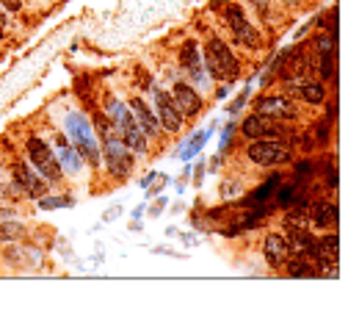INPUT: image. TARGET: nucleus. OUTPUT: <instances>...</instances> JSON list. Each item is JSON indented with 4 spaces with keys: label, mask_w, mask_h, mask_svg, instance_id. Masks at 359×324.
I'll use <instances>...</instances> for the list:
<instances>
[{
    "label": "nucleus",
    "mask_w": 359,
    "mask_h": 324,
    "mask_svg": "<svg viewBox=\"0 0 359 324\" xmlns=\"http://www.w3.org/2000/svg\"><path fill=\"white\" fill-rule=\"evenodd\" d=\"M64 131H67V139L72 142V147L77 150V156L91 166H100V145H97V133L89 122V117L83 111H70L64 117Z\"/></svg>",
    "instance_id": "obj_1"
},
{
    "label": "nucleus",
    "mask_w": 359,
    "mask_h": 324,
    "mask_svg": "<svg viewBox=\"0 0 359 324\" xmlns=\"http://www.w3.org/2000/svg\"><path fill=\"white\" fill-rule=\"evenodd\" d=\"M240 133L252 142V139H280L282 136V122L268 119L263 114H249L240 122Z\"/></svg>",
    "instance_id": "obj_12"
},
{
    "label": "nucleus",
    "mask_w": 359,
    "mask_h": 324,
    "mask_svg": "<svg viewBox=\"0 0 359 324\" xmlns=\"http://www.w3.org/2000/svg\"><path fill=\"white\" fill-rule=\"evenodd\" d=\"M11 186H14L17 194L33 197V200L45 197L47 189H50V183H47L31 163H25V161H14V166H11Z\"/></svg>",
    "instance_id": "obj_5"
},
{
    "label": "nucleus",
    "mask_w": 359,
    "mask_h": 324,
    "mask_svg": "<svg viewBox=\"0 0 359 324\" xmlns=\"http://www.w3.org/2000/svg\"><path fill=\"white\" fill-rule=\"evenodd\" d=\"M335 67H337V53H323L321 64H318L321 81H335Z\"/></svg>",
    "instance_id": "obj_25"
},
{
    "label": "nucleus",
    "mask_w": 359,
    "mask_h": 324,
    "mask_svg": "<svg viewBox=\"0 0 359 324\" xmlns=\"http://www.w3.org/2000/svg\"><path fill=\"white\" fill-rule=\"evenodd\" d=\"M130 111H133V117H136V122H139V128H142V133L146 139H158L160 136L163 128H160L155 111H149V105L144 103L142 97H133L130 100Z\"/></svg>",
    "instance_id": "obj_17"
},
{
    "label": "nucleus",
    "mask_w": 359,
    "mask_h": 324,
    "mask_svg": "<svg viewBox=\"0 0 359 324\" xmlns=\"http://www.w3.org/2000/svg\"><path fill=\"white\" fill-rule=\"evenodd\" d=\"M246 156L257 166H280L290 161V147L280 139H252Z\"/></svg>",
    "instance_id": "obj_6"
},
{
    "label": "nucleus",
    "mask_w": 359,
    "mask_h": 324,
    "mask_svg": "<svg viewBox=\"0 0 359 324\" xmlns=\"http://www.w3.org/2000/svg\"><path fill=\"white\" fill-rule=\"evenodd\" d=\"M290 255V244H287L285 233H268L266 242H263V258L271 269H282Z\"/></svg>",
    "instance_id": "obj_16"
},
{
    "label": "nucleus",
    "mask_w": 359,
    "mask_h": 324,
    "mask_svg": "<svg viewBox=\"0 0 359 324\" xmlns=\"http://www.w3.org/2000/svg\"><path fill=\"white\" fill-rule=\"evenodd\" d=\"M315 50H318V56H323V53H335L337 50V34H318L315 36Z\"/></svg>",
    "instance_id": "obj_26"
},
{
    "label": "nucleus",
    "mask_w": 359,
    "mask_h": 324,
    "mask_svg": "<svg viewBox=\"0 0 359 324\" xmlns=\"http://www.w3.org/2000/svg\"><path fill=\"white\" fill-rule=\"evenodd\" d=\"M0 6H6L8 11H20V6H22V3H20V0H0Z\"/></svg>",
    "instance_id": "obj_37"
},
{
    "label": "nucleus",
    "mask_w": 359,
    "mask_h": 324,
    "mask_svg": "<svg viewBox=\"0 0 359 324\" xmlns=\"http://www.w3.org/2000/svg\"><path fill=\"white\" fill-rule=\"evenodd\" d=\"M56 159H59V166H61V172L64 175H70V177H77L80 172H83V159L77 156V150L70 145V139L67 136H56Z\"/></svg>",
    "instance_id": "obj_15"
},
{
    "label": "nucleus",
    "mask_w": 359,
    "mask_h": 324,
    "mask_svg": "<svg viewBox=\"0 0 359 324\" xmlns=\"http://www.w3.org/2000/svg\"><path fill=\"white\" fill-rule=\"evenodd\" d=\"M329 128H332V122H329V119L318 122V145H326V142H329V133H332Z\"/></svg>",
    "instance_id": "obj_33"
},
{
    "label": "nucleus",
    "mask_w": 359,
    "mask_h": 324,
    "mask_svg": "<svg viewBox=\"0 0 359 324\" xmlns=\"http://www.w3.org/2000/svg\"><path fill=\"white\" fill-rule=\"evenodd\" d=\"M155 117H158L163 131H169V133H180L183 131V114L177 111V105L171 100V91L155 89Z\"/></svg>",
    "instance_id": "obj_10"
},
{
    "label": "nucleus",
    "mask_w": 359,
    "mask_h": 324,
    "mask_svg": "<svg viewBox=\"0 0 359 324\" xmlns=\"http://www.w3.org/2000/svg\"><path fill=\"white\" fill-rule=\"evenodd\" d=\"M194 172H197V175H194V183L199 186V183H202V175H205V163H199V166H197Z\"/></svg>",
    "instance_id": "obj_38"
},
{
    "label": "nucleus",
    "mask_w": 359,
    "mask_h": 324,
    "mask_svg": "<svg viewBox=\"0 0 359 324\" xmlns=\"http://www.w3.org/2000/svg\"><path fill=\"white\" fill-rule=\"evenodd\" d=\"M238 131V125L235 122H229L227 128H224V133H221V145H218V153H227V147H229V142H232V133Z\"/></svg>",
    "instance_id": "obj_30"
},
{
    "label": "nucleus",
    "mask_w": 359,
    "mask_h": 324,
    "mask_svg": "<svg viewBox=\"0 0 359 324\" xmlns=\"http://www.w3.org/2000/svg\"><path fill=\"white\" fill-rule=\"evenodd\" d=\"M310 219L321 230H335L337 222H340V208H337L335 200H315L312 208H310Z\"/></svg>",
    "instance_id": "obj_14"
},
{
    "label": "nucleus",
    "mask_w": 359,
    "mask_h": 324,
    "mask_svg": "<svg viewBox=\"0 0 359 324\" xmlns=\"http://www.w3.org/2000/svg\"><path fill=\"white\" fill-rule=\"evenodd\" d=\"M25 225L14 216H6L0 219V244H14V242H22L25 239Z\"/></svg>",
    "instance_id": "obj_22"
},
{
    "label": "nucleus",
    "mask_w": 359,
    "mask_h": 324,
    "mask_svg": "<svg viewBox=\"0 0 359 324\" xmlns=\"http://www.w3.org/2000/svg\"><path fill=\"white\" fill-rule=\"evenodd\" d=\"M171 100H174V105H177V111L183 114V119L188 117V119H194V117H199L202 114V108H205V100H202V94L191 86V83H174L171 86Z\"/></svg>",
    "instance_id": "obj_11"
},
{
    "label": "nucleus",
    "mask_w": 359,
    "mask_h": 324,
    "mask_svg": "<svg viewBox=\"0 0 359 324\" xmlns=\"http://www.w3.org/2000/svg\"><path fill=\"white\" fill-rule=\"evenodd\" d=\"M326 183H329V189H332V191L337 189V169H335V166L329 169V175H326Z\"/></svg>",
    "instance_id": "obj_35"
},
{
    "label": "nucleus",
    "mask_w": 359,
    "mask_h": 324,
    "mask_svg": "<svg viewBox=\"0 0 359 324\" xmlns=\"http://www.w3.org/2000/svg\"><path fill=\"white\" fill-rule=\"evenodd\" d=\"M180 64H183V70H188L191 75H197L199 78V86H205L202 83V59H199V45H197V39H188V42H183V47H180Z\"/></svg>",
    "instance_id": "obj_19"
},
{
    "label": "nucleus",
    "mask_w": 359,
    "mask_h": 324,
    "mask_svg": "<svg viewBox=\"0 0 359 324\" xmlns=\"http://www.w3.org/2000/svg\"><path fill=\"white\" fill-rule=\"evenodd\" d=\"M94 125H97L94 133H97L100 139H108V136H111V119H108V114H97V117H94Z\"/></svg>",
    "instance_id": "obj_28"
},
{
    "label": "nucleus",
    "mask_w": 359,
    "mask_h": 324,
    "mask_svg": "<svg viewBox=\"0 0 359 324\" xmlns=\"http://www.w3.org/2000/svg\"><path fill=\"white\" fill-rule=\"evenodd\" d=\"M277 67H280V78H285V81H298V78L307 73V53H304L301 47H287V50L280 53Z\"/></svg>",
    "instance_id": "obj_13"
},
{
    "label": "nucleus",
    "mask_w": 359,
    "mask_h": 324,
    "mask_svg": "<svg viewBox=\"0 0 359 324\" xmlns=\"http://www.w3.org/2000/svg\"><path fill=\"white\" fill-rule=\"evenodd\" d=\"M72 205H75V200H72V197H67V194H64V197H47V194H45V197H39V208H42V211H53V208H72Z\"/></svg>",
    "instance_id": "obj_27"
},
{
    "label": "nucleus",
    "mask_w": 359,
    "mask_h": 324,
    "mask_svg": "<svg viewBox=\"0 0 359 324\" xmlns=\"http://www.w3.org/2000/svg\"><path fill=\"white\" fill-rule=\"evenodd\" d=\"M296 91H298V97L307 103V105H321L323 100H326V89H323V83L321 81H298L296 86Z\"/></svg>",
    "instance_id": "obj_20"
},
{
    "label": "nucleus",
    "mask_w": 359,
    "mask_h": 324,
    "mask_svg": "<svg viewBox=\"0 0 359 324\" xmlns=\"http://www.w3.org/2000/svg\"><path fill=\"white\" fill-rule=\"evenodd\" d=\"M108 119H111V128H116L119 139H122L136 156H144V153H146V136L142 133V128H139V122H136L130 105L114 100V103L108 105Z\"/></svg>",
    "instance_id": "obj_3"
},
{
    "label": "nucleus",
    "mask_w": 359,
    "mask_h": 324,
    "mask_svg": "<svg viewBox=\"0 0 359 324\" xmlns=\"http://www.w3.org/2000/svg\"><path fill=\"white\" fill-rule=\"evenodd\" d=\"M25 153H28V163H31L47 183H61L64 172H61V166H59V159H56L53 147H50L42 136H31V139L25 142Z\"/></svg>",
    "instance_id": "obj_4"
},
{
    "label": "nucleus",
    "mask_w": 359,
    "mask_h": 324,
    "mask_svg": "<svg viewBox=\"0 0 359 324\" xmlns=\"http://www.w3.org/2000/svg\"><path fill=\"white\" fill-rule=\"evenodd\" d=\"M280 186H282V175H274V177H268L263 186H257V189L252 191V197H246L240 205H260V202H266Z\"/></svg>",
    "instance_id": "obj_23"
},
{
    "label": "nucleus",
    "mask_w": 359,
    "mask_h": 324,
    "mask_svg": "<svg viewBox=\"0 0 359 324\" xmlns=\"http://www.w3.org/2000/svg\"><path fill=\"white\" fill-rule=\"evenodd\" d=\"M218 166H221V159H213V161H211V172H215Z\"/></svg>",
    "instance_id": "obj_41"
},
{
    "label": "nucleus",
    "mask_w": 359,
    "mask_h": 324,
    "mask_svg": "<svg viewBox=\"0 0 359 324\" xmlns=\"http://www.w3.org/2000/svg\"><path fill=\"white\" fill-rule=\"evenodd\" d=\"M119 214H122V208H119V205H114L111 211H105V214H102V219H105V222H114Z\"/></svg>",
    "instance_id": "obj_36"
},
{
    "label": "nucleus",
    "mask_w": 359,
    "mask_h": 324,
    "mask_svg": "<svg viewBox=\"0 0 359 324\" xmlns=\"http://www.w3.org/2000/svg\"><path fill=\"white\" fill-rule=\"evenodd\" d=\"M183 239H185V244H199V239L194 233H183Z\"/></svg>",
    "instance_id": "obj_39"
},
{
    "label": "nucleus",
    "mask_w": 359,
    "mask_h": 324,
    "mask_svg": "<svg viewBox=\"0 0 359 324\" xmlns=\"http://www.w3.org/2000/svg\"><path fill=\"white\" fill-rule=\"evenodd\" d=\"M166 183H169V177H166V175H155V177L149 180V186H146V189H149V194H146V197H158V194H160V189H163Z\"/></svg>",
    "instance_id": "obj_29"
},
{
    "label": "nucleus",
    "mask_w": 359,
    "mask_h": 324,
    "mask_svg": "<svg viewBox=\"0 0 359 324\" xmlns=\"http://www.w3.org/2000/svg\"><path fill=\"white\" fill-rule=\"evenodd\" d=\"M224 17H227V25L232 28V34H235V39L243 45V47H249V50H257L260 45H263V34L249 22V17L243 14V8L240 6H235V3H229L227 8H224Z\"/></svg>",
    "instance_id": "obj_7"
},
{
    "label": "nucleus",
    "mask_w": 359,
    "mask_h": 324,
    "mask_svg": "<svg viewBox=\"0 0 359 324\" xmlns=\"http://www.w3.org/2000/svg\"><path fill=\"white\" fill-rule=\"evenodd\" d=\"M166 202H169V200H166V197H160V200H158V202H155V205L149 208V216H158V214H160V211L166 208Z\"/></svg>",
    "instance_id": "obj_34"
},
{
    "label": "nucleus",
    "mask_w": 359,
    "mask_h": 324,
    "mask_svg": "<svg viewBox=\"0 0 359 324\" xmlns=\"http://www.w3.org/2000/svg\"><path fill=\"white\" fill-rule=\"evenodd\" d=\"M155 175H158V172H149V175H144V177H142V186H144V189H146V186H149V180H152V177H155Z\"/></svg>",
    "instance_id": "obj_40"
},
{
    "label": "nucleus",
    "mask_w": 359,
    "mask_h": 324,
    "mask_svg": "<svg viewBox=\"0 0 359 324\" xmlns=\"http://www.w3.org/2000/svg\"><path fill=\"white\" fill-rule=\"evenodd\" d=\"M285 3H293V0H285Z\"/></svg>",
    "instance_id": "obj_42"
},
{
    "label": "nucleus",
    "mask_w": 359,
    "mask_h": 324,
    "mask_svg": "<svg viewBox=\"0 0 359 324\" xmlns=\"http://www.w3.org/2000/svg\"><path fill=\"white\" fill-rule=\"evenodd\" d=\"M238 194H240V183H232V180H224L221 183V197L229 200V197H238Z\"/></svg>",
    "instance_id": "obj_32"
},
{
    "label": "nucleus",
    "mask_w": 359,
    "mask_h": 324,
    "mask_svg": "<svg viewBox=\"0 0 359 324\" xmlns=\"http://www.w3.org/2000/svg\"><path fill=\"white\" fill-rule=\"evenodd\" d=\"M215 131V125L211 131H202V133H197V136H191L185 145H183V150L177 153V159H183V161H191L194 156H199L202 153V147H205V142H208V136Z\"/></svg>",
    "instance_id": "obj_24"
},
{
    "label": "nucleus",
    "mask_w": 359,
    "mask_h": 324,
    "mask_svg": "<svg viewBox=\"0 0 359 324\" xmlns=\"http://www.w3.org/2000/svg\"><path fill=\"white\" fill-rule=\"evenodd\" d=\"M202 67L208 70V75H211L213 81L232 83V81H238V75H240V64H238L232 47H229L224 39H218V36L208 39Z\"/></svg>",
    "instance_id": "obj_2"
},
{
    "label": "nucleus",
    "mask_w": 359,
    "mask_h": 324,
    "mask_svg": "<svg viewBox=\"0 0 359 324\" xmlns=\"http://www.w3.org/2000/svg\"><path fill=\"white\" fill-rule=\"evenodd\" d=\"M246 100H249V86H246V89H243V91H240V94H238V97L229 103V114L235 117V114H238V111L246 105Z\"/></svg>",
    "instance_id": "obj_31"
},
{
    "label": "nucleus",
    "mask_w": 359,
    "mask_h": 324,
    "mask_svg": "<svg viewBox=\"0 0 359 324\" xmlns=\"http://www.w3.org/2000/svg\"><path fill=\"white\" fill-rule=\"evenodd\" d=\"M105 142V169L114 175V177H119V180H125L130 172H133V150L122 142V139H116V136H108V139H102Z\"/></svg>",
    "instance_id": "obj_8"
},
{
    "label": "nucleus",
    "mask_w": 359,
    "mask_h": 324,
    "mask_svg": "<svg viewBox=\"0 0 359 324\" xmlns=\"http://www.w3.org/2000/svg\"><path fill=\"white\" fill-rule=\"evenodd\" d=\"M285 269L290 277H318V269H315L312 260L304 258V255H287Z\"/></svg>",
    "instance_id": "obj_21"
},
{
    "label": "nucleus",
    "mask_w": 359,
    "mask_h": 324,
    "mask_svg": "<svg viewBox=\"0 0 359 324\" xmlns=\"http://www.w3.org/2000/svg\"><path fill=\"white\" fill-rule=\"evenodd\" d=\"M6 260L11 266H17V269H36L42 263V252L33 249V246H22V244L17 242V246H8L6 249Z\"/></svg>",
    "instance_id": "obj_18"
},
{
    "label": "nucleus",
    "mask_w": 359,
    "mask_h": 324,
    "mask_svg": "<svg viewBox=\"0 0 359 324\" xmlns=\"http://www.w3.org/2000/svg\"><path fill=\"white\" fill-rule=\"evenodd\" d=\"M254 114H263L268 119L285 122V119H296L298 117V108L293 105V100L285 97V94H266V97H257Z\"/></svg>",
    "instance_id": "obj_9"
}]
</instances>
